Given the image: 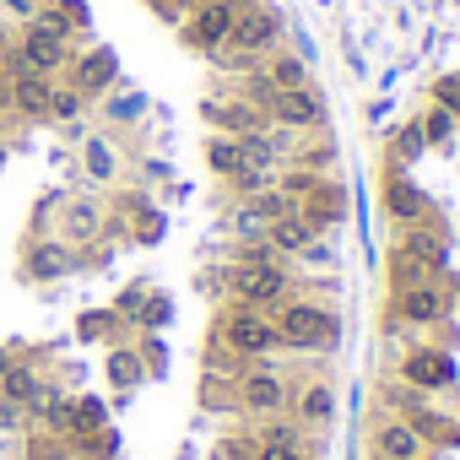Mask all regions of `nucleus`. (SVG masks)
<instances>
[{"label": "nucleus", "mask_w": 460, "mask_h": 460, "mask_svg": "<svg viewBox=\"0 0 460 460\" xmlns=\"http://www.w3.org/2000/svg\"><path fill=\"white\" fill-rule=\"evenodd\" d=\"M22 422V411L17 406H6V401H0V433H6V428H17Z\"/></svg>", "instance_id": "3c124183"}, {"label": "nucleus", "mask_w": 460, "mask_h": 460, "mask_svg": "<svg viewBox=\"0 0 460 460\" xmlns=\"http://www.w3.org/2000/svg\"><path fill=\"white\" fill-rule=\"evenodd\" d=\"M125 314L119 309H82L76 314V341H103V347H125L119 336H125Z\"/></svg>", "instance_id": "5701e85b"}, {"label": "nucleus", "mask_w": 460, "mask_h": 460, "mask_svg": "<svg viewBox=\"0 0 460 460\" xmlns=\"http://www.w3.org/2000/svg\"><path fill=\"white\" fill-rule=\"evenodd\" d=\"M217 341H222V347H234V352L250 358V363L282 347L271 314H266V309H244V304H227V314L217 320Z\"/></svg>", "instance_id": "39448f33"}, {"label": "nucleus", "mask_w": 460, "mask_h": 460, "mask_svg": "<svg viewBox=\"0 0 460 460\" xmlns=\"http://www.w3.org/2000/svg\"><path fill=\"white\" fill-rule=\"evenodd\" d=\"M66 82L82 93V98H103L109 87H119V55L109 44H93L87 55H76L66 66Z\"/></svg>", "instance_id": "9b49d317"}, {"label": "nucleus", "mask_w": 460, "mask_h": 460, "mask_svg": "<svg viewBox=\"0 0 460 460\" xmlns=\"http://www.w3.org/2000/svg\"><path fill=\"white\" fill-rule=\"evenodd\" d=\"M227 184H234V195H239V200H250V195H261V190H271V184H277V168H255V163H244Z\"/></svg>", "instance_id": "e433bc0d"}, {"label": "nucleus", "mask_w": 460, "mask_h": 460, "mask_svg": "<svg viewBox=\"0 0 460 460\" xmlns=\"http://www.w3.org/2000/svg\"><path fill=\"white\" fill-rule=\"evenodd\" d=\"M341 49H347V71H352V76H368V60H363V49L352 44V33H347V44H341Z\"/></svg>", "instance_id": "de8ad7c7"}, {"label": "nucleus", "mask_w": 460, "mask_h": 460, "mask_svg": "<svg viewBox=\"0 0 460 460\" xmlns=\"http://www.w3.org/2000/svg\"><path fill=\"white\" fill-rule=\"evenodd\" d=\"M271 325L288 352H336L341 341V309L320 298H298V293L271 309Z\"/></svg>", "instance_id": "f257e3e1"}, {"label": "nucleus", "mask_w": 460, "mask_h": 460, "mask_svg": "<svg viewBox=\"0 0 460 460\" xmlns=\"http://www.w3.org/2000/svg\"><path fill=\"white\" fill-rule=\"evenodd\" d=\"M244 6L250 0H200V6L184 17V28H179V39L190 44V49H200L206 60L234 39V28H239V17H244Z\"/></svg>", "instance_id": "423d86ee"}, {"label": "nucleus", "mask_w": 460, "mask_h": 460, "mask_svg": "<svg viewBox=\"0 0 460 460\" xmlns=\"http://www.w3.org/2000/svg\"><path fill=\"white\" fill-rule=\"evenodd\" d=\"M55 12L71 22V33H87L93 28V6H87V0H55Z\"/></svg>", "instance_id": "37998d69"}, {"label": "nucleus", "mask_w": 460, "mask_h": 460, "mask_svg": "<svg viewBox=\"0 0 460 460\" xmlns=\"http://www.w3.org/2000/svg\"><path fill=\"white\" fill-rule=\"evenodd\" d=\"M293 168H309V173H331V168H336V146H331V141H314V146L304 141V146L293 152Z\"/></svg>", "instance_id": "58836bf2"}, {"label": "nucleus", "mask_w": 460, "mask_h": 460, "mask_svg": "<svg viewBox=\"0 0 460 460\" xmlns=\"http://www.w3.org/2000/svg\"><path fill=\"white\" fill-rule=\"evenodd\" d=\"M0 119H17V114H12V82H6V76H0Z\"/></svg>", "instance_id": "09e8293b"}, {"label": "nucleus", "mask_w": 460, "mask_h": 460, "mask_svg": "<svg viewBox=\"0 0 460 460\" xmlns=\"http://www.w3.org/2000/svg\"><path fill=\"white\" fill-rule=\"evenodd\" d=\"M433 103H438V109H449V114L460 119V71H449V76H438V82H433Z\"/></svg>", "instance_id": "79ce46f5"}, {"label": "nucleus", "mask_w": 460, "mask_h": 460, "mask_svg": "<svg viewBox=\"0 0 460 460\" xmlns=\"http://www.w3.org/2000/svg\"><path fill=\"white\" fill-rule=\"evenodd\" d=\"M336 385L331 379H304L298 390H293V401H288V411L309 428V433H320V428H331L336 422Z\"/></svg>", "instance_id": "ddd939ff"}, {"label": "nucleus", "mask_w": 460, "mask_h": 460, "mask_svg": "<svg viewBox=\"0 0 460 460\" xmlns=\"http://www.w3.org/2000/svg\"><path fill=\"white\" fill-rule=\"evenodd\" d=\"M417 460H428V455H417Z\"/></svg>", "instance_id": "864d4df0"}, {"label": "nucleus", "mask_w": 460, "mask_h": 460, "mask_svg": "<svg viewBox=\"0 0 460 460\" xmlns=\"http://www.w3.org/2000/svg\"><path fill=\"white\" fill-rule=\"evenodd\" d=\"M109 428V401L103 395H71V433H98Z\"/></svg>", "instance_id": "2f4dec72"}, {"label": "nucleus", "mask_w": 460, "mask_h": 460, "mask_svg": "<svg viewBox=\"0 0 460 460\" xmlns=\"http://www.w3.org/2000/svg\"><path fill=\"white\" fill-rule=\"evenodd\" d=\"M368 449H374V460H417V455H428V444L417 438V428L406 417H379L374 433H368Z\"/></svg>", "instance_id": "2eb2a0df"}, {"label": "nucleus", "mask_w": 460, "mask_h": 460, "mask_svg": "<svg viewBox=\"0 0 460 460\" xmlns=\"http://www.w3.org/2000/svg\"><path fill=\"white\" fill-rule=\"evenodd\" d=\"M282 33H288V17L271 6V0H250L244 17H239V28H234V39H227L211 60L244 76V71H255L271 49H282Z\"/></svg>", "instance_id": "f03ea898"}, {"label": "nucleus", "mask_w": 460, "mask_h": 460, "mask_svg": "<svg viewBox=\"0 0 460 460\" xmlns=\"http://www.w3.org/2000/svg\"><path fill=\"white\" fill-rule=\"evenodd\" d=\"M130 320H136V331H163V325L173 320V298H163V293H146V298H141V309H136Z\"/></svg>", "instance_id": "c9c22d12"}, {"label": "nucleus", "mask_w": 460, "mask_h": 460, "mask_svg": "<svg viewBox=\"0 0 460 460\" xmlns=\"http://www.w3.org/2000/svg\"><path fill=\"white\" fill-rule=\"evenodd\" d=\"M49 76H17L12 82V114L17 119H33V125H49Z\"/></svg>", "instance_id": "6ab92c4d"}, {"label": "nucleus", "mask_w": 460, "mask_h": 460, "mask_svg": "<svg viewBox=\"0 0 460 460\" xmlns=\"http://www.w3.org/2000/svg\"><path fill=\"white\" fill-rule=\"evenodd\" d=\"M455 379H460V368H455V358H449L444 347H411V352L401 358V385H411V390H422V395L455 390Z\"/></svg>", "instance_id": "6e6552de"}, {"label": "nucleus", "mask_w": 460, "mask_h": 460, "mask_svg": "<svg viewBox=\"0 0 460 460\" xmlns=\"http://www.w3.org/2000/svg\"><path fill=\"white\" fill-rule=\"evenodd\" d=\"M200 406H206V411H239V406H234V379L200 368Z\"/></svg>", "instance_id": "72a5a7b5"}, {"label": "nucleus", "mask_w": 460, "mask_h": 460, "mask_svg": "<svg viewBox=\"0 0 460 460\" xmlns=\"http://www.w3.org/2000/svg\"><path fill=\"white\" fill-rule=\"evenodd\" d=\"M206 168L227 184V179H234L239 168H244V146H239V136H211L206 141Z\"/></svg>", "instance_id": "c85d7f7f"}, {"label": "nucleus", "mask_w": 460, "mask_h": 460, "mask_svg": "<svg viewBox=\"0 0 460 460\" xmlns=\"http://www.w3.org/2000/svg\"><path fill=\"white\" fill-rule=\"evenodd\" d=\"M239 146H244V163H255V168H288V157H282V146L271 141L266 125L250 130V136H239Z\"/></svg>", "instance_id": "7c9ffc66"}, {"label": "nucleus", "mask_w": 460, "mask_h": 460, "mask_svg": "<svg viewBox=\"0 0 460 460\" xmlns=\"http://www.w3.org/2000/svg\"><path fill=\"white\" fill-rule=\"evenodd\" d=\"M261 71H266L282 93H293V87H309V71H314V66H309L304 55H293V49H271V55L261 60Z\"/></svg>", "instance_id": "393cba45"}, {"label": "nucleus", "mask_w": 460, "mask_h": 460, "mask_svg": "<svg viewBox=\"0 0 460 460\" xmlns=\"http://www.w3.org/2000/svg\"><path fill=\"white\" fill-rule=\"evenodd\" d=\"M39 395H44V379H39V368H33V363H17L6 379H0V401L17 406V411H28Z\"/></svg>", "instance_id": "a878e982"}, {"label": "nucleus", "mask_w": 460, "mask_h": 460, "mask_svg": "<svg viewBox=\"0 0 460 460\" xmlns=\"http://www.w3.org/2000/svg\"><path fill=\"white\" fill-rule=\"evenodd\" d=\"M325 119H331V109H325V98H320L314 87L277 93V103H271V125H288V130H298V136L325 130Z\"/></svg>", "instance_id": "f8f14e48"}, {"label": "nucleus", "mask_w": 460, "mask_h": 460, "mask_svg": "<svg viewBox=\"0 0 460 460\" xmlns=\"http://www.w3.org/2000/svg\"><path fill=\"white\" fill-rule=\"evenodd\" d=\"M298 261H304V266H314V271H336V244L320 234V239H309V244L298 250Z\"/></svg>", "instance_id": "a19ab883"}, {"label": "nucleus", "mask_w": 460, "mask_h": 460, "mask_svg": "<svg viewBox=\"0 0 460 460\" xmlns=\"http://www.w3.org/2000/svg\"><path fill=\"white\" fill-rule=\"evenodd\" d=\"M379 206H385V217H390L395 227H417V222L433 217L428 190H422L406 168H390V173H385V184H379Z\"/></svg>", "instance_id": "0eeeda50"}, {"label": "nucleus", "mask_w": 460, "mask_h": 460, "mask_svg": "<svg viewBox=\"0 0 460 460\" xmlns=\"http://www.w3.org/2000/svg\"><path fill=\"white\" fill-rule=\"evenodd\" d=\"M71 444H76V460H114V455H119V433H114V428L71 433Z\"/></svg>", "instance_id": "473e14b6"}, {"label": "nucleus", "mask_w": 460, "mask_h": 460, "mask_svg": "<svg viewBox=\"0 0 460 460\" xmlns=\"http://www.w3.org/2000/svg\"><path fill=\"white\" fill-rule=\"evenodd\" d=\"M250 206H255V211L266 217V227H271L277 217H293V211H298V200H293V195H288L282 184H271V190H261V195H250Z\"/></svg>", "instance_id": "f704fd0d"}, {"label": "nucleus", "mask_w": 460, "mask_h": 460, "mask_svg": "<svg viewBox=\"0 0 460 460\" xmlns=\"http://www.w3.org/2000/svg\"><path fill=\"white\" fill-rule=\"evenodd\" d=\"M444 271L433 266V261H422V255H411V250H390V293H406V288H422V282H438Z\"/></svg>", "instance_id": "4be33fe9"}, {"label": "nucleus", "mask_w": 460, "mask_h": 460, "mask_svg": "<svg viewBox=\"0 0 460 460\" xmlns=\"http://www.w3.org/2000/svg\"><path fill=\"white\" fill-rule=\"evenodd\" d=\"M82 109H87V98L60 76V82L49 87V125H76V119H82Z\"/></svg>", "instance_id": "c756f323"}, {"label": "nucleus", "mask_w": 460, "mask_h": 460, "mask_svg": "<svg viewBox=\"0 0 460 460\" xmlns=\"http://www.w3.org/2000/svg\"><path fill=\"white\" fill-rule=\"evenodd\" d=\"M146 93L141 87H109L103 98H98V114L109 119V125H141L146 119Z\"/></svg>", "instance_id": "412c9836"}, {"label": "nucleus", "mask_w": 460, "mask_h": 460, "mask_svg": "<svg viewBox=\"0 0 460 460\" xmlns=\"http://www.w3.org/2000/svg\"><path fill=\"white\" fill-rule=\"evenodd\" d=\"M44 6H49V0H0V17H6V22H33Z\"/></svg>", "instance_id": "c03bdc74"}, {"label": "nucleus", "mask_w": 460, "mask_h": 460, "mask_svg": "<svg viewBox=\"0 0 460 460\" xmlns=\"http://www.w3.org/2000/svg\"><path fill=\"white\" fill-rule=\"evenodd\" d=\"M141 363H146V374H163V368H168V347H163L157 336H146V347H141Z\"/></svg>", "instance_id": "49530a36"}, {"label": "nucleus", "mask_w": 460, "mask_h": 460, "mask_svg": "<svg viewBox=\"0 0 460 460\" xmlns=\"http://www.w3.org/2000/svg\"><path fill=\"white\" fill-rule=\"evenodd\" d=\"M103 234V206L93 195H60V244H93Z\"/></svg>", "instance_id": "4468645a"}, {"label": "nucleus", "mask_w": 460, "mask_h": 460, "mask_svg": "<svg viewBox=\"0 0 460 460\" xmlns=\"http://www.w3.org/2000/svg\"><path fill=\"white\" fill-rule=\"evenodd\" d=\"M168 6H173V12H179V22H184V17H190V12L200 6V0H168Z\"/></svg>", "instance_id": "603ef678"}, {"label": "nucleus", "mask_w": 460, "mask_h": 460, "mask_svg": "<svg viewBox=\"0 0 460 460\" xmlns=\"http://www.w3.org/2000/svg\"><path fill=\"white\" fill-rule=\"evenodd\" d=\"M17 363H28V358H17V352H12V347H0V379H6V374H12V368H17Z\"/></svg>", "instance_id": "8fccbe9b"}, {"label": "nucleus", "mask_w": 460, "mask_h": 460, "mask_svg": "<svg viewBox=\"0 0 460 460\" xmlns=\"http://www.w3.org/2000/svg\"><path fill=\"white\" fill-rule=\"evenodd\" d=\"M71 266H76V255H71V244H49V239H33L28 250H22V277L28 282H60V277H71Z\"/></svg>", "instance_id": "a211bd4d"}, {"label": "nucleus", "mask_w": 460, "mask_h": 460, "mask_svg": "<svg viewBox=\"0 0 460 460\" xmlns=\"http://www.w3.org/2000/svg\"><path fill=\"white\" fill-rule=\"evenodd\" d=\"M390 314H395L406 331H428V325H444V320H449V293H444L438 282H422V288L390 293Z\"/></svg>", "instance_id": "1a4fd4ad"}, {"label": "nucleus", "mask_w": 460, "mask_h": 460, "mask_svg": "<svg viewBox=\"0 0 460 460\" xmlns=\"http://www.w3.org/2000/svg\"><path fill=\"white\" fill-rule=\"evenodd\" d=\"M227 227H234L239 239H266V217L250 200H239V211H234V222H227Z\"/></svg>", "instance_id": "ea45409f"}, {"label": "nucleus", "mask_w": 460, "mask_h": 460, "mask_svg": "<svg viewBox=\"0 0 460 460\" xmlns=\"http://www.w3.org/2000/svg\"><path fill=\"white\" fill-rule=\"evenodd\" d=\"M200 114H206V125L217 130V136H250V130H261V125H271L255 103H244V98H206L200 103Z\"/></svg>", "instance_id": "f3484780"}, {"label": "nucleus", "mask_w": 460, "mask_h": 460, "mask_svg": "<svg viewBox=\"0 0 460 460\" xmlns=\"http://www.w3.org/2000/svg\"><path fill=\"white\" fill-rule=\"evenodd\" d=\"M428 157V136H422V119H406L390 130V168H411Z\"/></svg>", "instance_id": "bb28decb"}, {"label": "nucleus", "mask_w": 460, "mask_h": 460, "mask_svg": "<svg viewBox=\"0 0 460 460\" xmlns=\"http://www.w3.org/2000/svg\"><path fill=\"white\" fill-rule=\"evenodd\" d=\"M417 119H422L428 146H449V141H455V125H460V119H455L449 109H438V103H433V109H428V114H417Z\"/></svg>", "instance_id": "4c0bfd02"}, {"label": "nucleus", "mask_w": 460, "mask_h": 460, "mask_svg": "<svg viewBox=\"0 0 460 460\" xmlns=\"http://www.w3.org/2000/svg\"><path fill=\"white\" fill-rule=\"evenodd\" d=\"M266 239H271V250H277L282 261H298V250H304L309 239H320V227H314L304 211H293V217H277V222L266 227Z\"/></svg>", "instance_id": "aec40b11"}, {"label": "nucleus", "mask_w": 460, "mask_h": 460, "mask_svg": "<svg viewBox=\"0 0 460 460\" xmlns=\"http://www.w3.org/2000/svg\"><path fill=\"white\" fill-rule=\"evenodd\" d=\"M320 6H325V0H320Z\"/></svg>", "instance_id": "5fc2aeb1"}, {"label": "nucleus", "mask_w": 460, "mask_h": 460, "mask_svg": "<svg viewBox=\"0 0 460 460\" xmlns=\"http://www.w3.org/2000/svg\"><path fill=\"white\" fill-rule=\"evenodd\" d=\"M17 55L28 60V71H33V76H49V82H60V76H66V66L76 60V44H60V39H49L44 28H33V22H22V39H17Z\"/></svg>", "instance_id": "9d476101"}, {"label": "nucleus", "mask_w": 460, "mask_h": 460, "mask_svg": "<svg viewBox=\"0 0 460 460\" xmlns=\"http://www.w3.org/2000/svg\"><path fill=\"white\" fill-rule=\"evenodd\" d=\"M222 288H227V298L234 304H244V309H277V304H288L293 298V271L282 266V261H261V266H222Z\"/></svg>", "instance_id": "7ed1b4c3"}, {"label": "nucleus", "mask_w": 460, "mask_h": 460, "mask_svg": "<svg viewBox=\"0 0 460 460\" xmlns=\"http://www.w3.org/2000/svg\"><path fill=\"white\" fill-rule=\"evenodd\" d=\"M298 211L320 227V234H336V227L347 222V190H341V179H331V173H325V179L298 200Z\"/></svg>", "instance_id": "dca6fc26"}, {"label": "nucleus", "mask_w": 460, "mask_h": 460, "mask_svg": "<svg viewBox=\"0 0 460 460\" xmlns=\"http://www.w3.org/2000/svg\"><path fill=\"white\" fill-rule=\"evenodd\" d=\"M103 368H109V385H114V390H141V385H146V363H141L136 347H109Z\"/></svg>", "instance_id": "cd10ccee"}, {"label": "nucleus", "mask_w": 460, "mask_h": 460, "mask_svg": "<svg viewBox=\"0 0 460 460\" xmlns=\"http://www.w3.org/2000/svg\"><path fill=\"white\" fill-rule=\"evenodd\" d=\"M250 460H314L309 449H293V444H255Z\"/></svg>", "instance_id": "a18cd8bd"}, {"label": "nucleus", "mask_w": 460, "mask_h": 460, "mask_svg": "<svg viewBox=\"0 0 460 460\" xmlns=\"http://www.w3.org/2000/svg\"><path fill=\"white\" fill-rule=\"evenodd\" d=\"M82 168L93 184H114L119 179V152L109 136H82Z\"/></svg>", "instance_id": "b1692460"}, {"label": "nucleus", "mask_w": 460, "mask_h": 460, "mask_svg": "<svg viewBox=\"0 0 460 460\" xmlns=\"http://www.w3.org/2000/svg\"><path fill=\"white\" fill-rule=\"evenodd\" d=\"M293 401V385L282 379V363L277 358H255L239 379H234V406L244 417H271V411H288Z\"/></svg>", "instance_id": "20e7f679"}]
</instances>
